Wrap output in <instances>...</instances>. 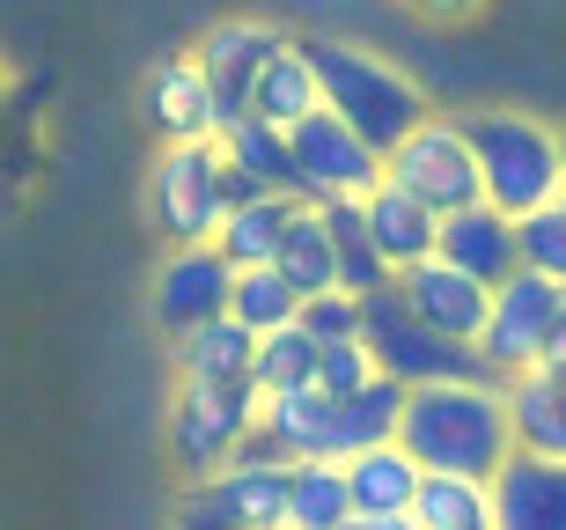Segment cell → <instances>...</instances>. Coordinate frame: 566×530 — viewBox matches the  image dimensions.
Segmentation results:
<instances>
[{
    "mask_svg": "<svg viewBox=\"0 0 566 530\" xmlns=\"http://www.w3.org/2000/svg\"><path fill=\"white\" fill-rule=\"evenodd\" d=\"M251 361H258V332L235 324L229 310L169 340V368L185 383H251Z\"/></svg>",
    "mask_w": 566,
    "mask_h": 530,
    "instance_id": "d6986e66",
    "label": "cell"
},
{
    "mask_svg": "<svg viewBox=\"0 0 566 530\" xmlns=\"http://www.w3.org/2000/svg\"><path fill=\"white\" fill-rule=\"evenodd\" d=\"M294 191H251V199H235L229 214H221V229H213V243H221V258L229 266H265V258L280 251V229L294 221Z\"/></svg>",
    "mask_w": 566,
    "mask_h": 530,
    "instance_id": "603a6c76",
    "label": "cell"
},
{
    "mask_svg": "<svg viewBox=\"0 0 566 530\" xmlns=\"http://www.w3.org/2000/svg\"><path fill=\"white\" fill-rule=\"evenodd\" d=\"M221 155H229L235 170L251 177V185H273V191H294V155H287V126H273V118H229L221 126ZM302 199V191H294Z\"/></svg>",
    "mask_w": 566,
    "mask_h": 530,
    "instance_id": "484cf974",
    "label": "cell"
},
{
    "mask_svg": "<svg viewBox=\"0 0 566 530\" xmlns=\"http://www.w3.org/2000/svg\"><path fill=\"white\" fill-rule=\"evenodd\" d=\"M537 368H566V288H559V310H552V332H545V354Z\"/></svg>",
    "mask_w": 566,
    "mask_h": 530,
    "instance_id": "836d02e7",
    "label": "cell"
},
{
    "mask_svg": "<svg viewBox=\"0 0 566 530\" xmlns=\"http://www.w3.org/2000/svg\"><path fill=\"white\" fill-rule=\"evenodd\" d=\"M441 258H457L463 273H479L485 288L493 280H507L523 258H515V214H501L493 199H471V207L441 214V236H434Z\"/></svg>",
    "mask_w": 566,
    "mask_h": 530,
    "instance_id": "e0dca14e",
    "label": "cell"
},
{
    "mask_svg": "<svg viewBox=\"0 0 566 530\" xmlns=\"http://www.w3.org/2000/svg\"><path fill=\"white\" fill-rule=\"evenodd\" d=\"M287 530H354V493L338 457H294L287 465Z\"/></svg>",
    "mask_w": 566,
    "mask_h": 530,
    "instance_id": "7402d4cb",
    "label": "cell"
},
{
    "mask_svg": "<svg viewBox=\"0 0 566 530\" xmlns=\"http://www.w3.org/2000/svg\"><path fill=\"white\" fill-rule=\"evenodd\" d=\"M287 38L280 22H258V15H229V22H213L207 38L191 44V60L207 66V82H213V104H221V126L229 118H243V104H251V74L265 66V52Z\"/></svg>",
    "mask_w": 566,
    "mask_h": 530,
    "instance_id": "9a60e30c",
    "label": "cell"
},
{
    "mask_svg": "<svg viewBox=\"0 0 566 530\" xmlns=\"http://www.w3.org/2000/svg\"><path fill=\"white\" fill-rule=\"evenodd\" d=\"M552 310H559V280L537 273V266H515L507 280H493V302H485V324H479V361L493 376H523L537 368L545 354V332H552Z\"/></svg>",
    "mask_w": 566,
    "mask_h": 530,
    "instance_id": "ba28073f",
    "label": "cell"
},
{
    "mask_svg": "<svg viewBox=\"0 0 566 530\" xmlns=\"http://www.w3.org/2000/svg\"><path fill=\"white\" fill-rule=\"evenodd\" d=\"M346 465V493H354V523L368 530H412V493H420V457L382 435V443H360L338 457Z\"/></svg>",
    "mask_w": 566,
    "mask_h": 530,
    "instance_id": "7c38bea8",
    "label": "cell"
},
{
    "mask_svg": "<svg viewBox=\"0 0 566 530\" xmlns=\"http://www.w3.org/2000/svg\"><path fill=\"white\" fill-rule=\"evenodd\" d=\"M376 376V354H368V340H316V391H332V398H346V391H360V383Z\"/></svg>",
    "mask_w": 566,
    "mask_h": 530,
    "instance_id": "4dcf8cb0",
    "label": "cell"
},
{
    "mask_svg": "<svg viewBox=\"0 0 566 530\" xmlns=\"http://www.w3.org/2000/svg\"><path fill=\"white\" fill-rule=\"evenodd\" d=\"M251 420H258V383H185L177 376L169 413H163V449L185 479H207L213 465H229L243 449Z\"/></svg>",
    "mask_w": 566,
    "mask_h": 530,
    "instance_id": "5b68a950",
    "label": "cell"
},
{
    "mask_svg": "<svg viewBox=\"0 0 566 530\" xmlns=\"http://www.w3.org/2000/svg\"><path fill=\"white\" fill-rule=\"evenodd\" d=\"M559 155H566V126H559ZM559 199H566V191H559Z\"/></svg>",
    "mask_w": 566,
    "mask_h": 530,
    "instance_id": "e575fe53",
    "label": "cell"
},
{
    "mask_svg": "<svg viewBox=\"0 0 566 530\" xmlns=\"http://www.w3.org/2000/svg\"><path fill=\"white\" fill-rule=\"evenodd\" d=\"M360 214H368V236H376V251H382L390 273L420 266V258L434 251V236H441V214L427 207V199H412L405 185H390V177H376V185L360 191Z\"/></svg>",
    "mask_w": 566,
    "mask_h": 530,
    "instance_id": "ac0fdd59",
    "label": "cell"
},
{
    "mask_svg": "<svg viewBox=\"0 0 566 530\" xmlns=\"http://www.w3.org/2000/svg\"><path fill=\"white\" fill-rule=\"evenodd\" d=\"M273 266L287 273L294 295H316V288H338V251H332V221H324V207L316 199H302L294 207V221L280 229V251Z\"/></svg>",
    "mask_w": 566,
    "mask_h": 530,
    "instance_id": "d4e9b609",
    "label": "cell"
},
{
    "mask_svg": "<svg viewBox=\"0 0 566 530\" xmlns=\"http://www.w3.org/2000/svg\"><path fill=\"white\" fill-rule=\"evenodd\" d=\"M493 523L501 530H566V457L552 449H507L493 471Z\"/></svg>",
    "mask_w": 566,
    "mask_h": 530,
    "instance_id": "5bb4252c",
    "label": "cell"
},
{
    "mask_svg": "<svg viewBox=\"0 0 566 530\" xmlns=\"http://www.w3.org/2000/svg\"><path fill=\"white\" fill-rule=\"evenodd\" d=\"M251 383H258V398H265V391H302V383H316V332H310V324L294 318V324L258 332Z\"/></svg>",
    "mask_w": 566,
    "mask_h": 530,
    "instance_id": "f1b7e54d",
    "label": "cell"
},
{
    "mask_svg": "<svg viewBox=\"0 0 566 530\" xmlns=\"http://www.w3.org/2000/svg\"><path fill=\"white\" fill-rule=\"evenodd\" d=\"M177 516L207 523V530H287V465H273V457H229L207 479H191Z\"/></svg>",
    "mask_w": 566,
    "mask_h": 530,
    "instance_id": "9c48e42d",
    "label": "cell"
},
{
    "mask_svg": "<svg viewBox=\"0 0 566 530\" xmlns=\"http://www.w3.org/2000/svg\"><path fill=\"white\" fill-rule=\"evenodd\" d=\"M302 52H310L316 66V89H324V104L346 118V126L368 141V148H390V141H405V133L427 118V89L405 74V66H390L382 52H368V44H346V38H302Z\"/></svg>",
    "mask_w": 566,
    "mask_h": 530,
    "instance_id": "7a4b0ae2",
    "label": "cell"
},
{
    "mask_svg": "<svg viewBox=\"0 0 566 530\" xmlns=\"http://www.w3.org/2000/svg\"><path fill=\"white\" fill-rule=\"evenodd\" d=\"M251 191H273V185H251L221 155V133L213 141H163L155 170H147V221L163 243H207L221 229V214Z\"/></svg>",
    "mask_w": 566,
    "mask_h": 530,
    "instance_id": "3957f363",
    "label": "cell"
},
{
    "mask_svg": "<svg viewBox=\"0 0 566 530\" xmlns=\"http://www.w3.org/2000/svg\"><path fill=\"white\" fill-rule=\"evenodd\" d=\"M398 280V295L420 310L427 324H434L441 340H479V324H485V302H493V288H485L479 273H463L457 258H441V251H427L420 266H405V273H390Z\"/></svg>",
    "mask_w": 566,
    "mask_h": 530,
    "instance_id": "4fadbf2b",
    "label": "cell"
},
{
    "mask_svg": "<svg viewBox=\"0 0 566 530\" xmlns=\"http://www.w3.org/2000/svg\"><path fill=\"white\" fill-rule=\"evenodd\" d=\"M324 104V89H316V66L310 52H302V38H280L273 52H265V66L251 74V118H273V126H294L302 111Z\"/></svg>",
    "mask_w": 566,
    "mask_h": 530,
    "instance_id": "44dd1931",
    "label": "cell"
},
{
    "mask_svg": "<svg viewBox=\"0 0 566 530\" xmlns=\"http://www.w3.org/2000/svg\"><path fill=\"white\" fill-rule=\"evenodd\" d=\"M140 111H147V126L163 133V141H213V133H221L213 82H207V66L191 60V52L185 60H163L155 74H147Z\"/></svg>",
    "mask_w": 566,
    "mask_h": 530,
    "instance_id": "2e32d148",
    "label": "cell"
},
{
    "mask_svg": "<svg viewBox=\"0 0 566 530\" xmlns=\"http://www.w3.org/2000/svg\"><path fill=\"white\" fill-rule=\"evenodd\" d=\"M507 405H515V443L566 457V368H523V376H507Z\"/></svg>",
    "mask_w": 566,
    "mask_h": 530,
    "instance_id": "cb8c5ba5",
    "label": "cell"
},
{
    "mask_svg": "<svg viewBox=\"0 0 566 530\" xmlns=\"http://www.w3.org/2000/svg\"><path fill=\"white\" fill-rule=\"evenodd\" d=\"M360 340H368V354H376L382 376H398V383L471 376V368H485L479 346L441 340L434 324H427L420 310L398 295V280H382V288H368V295H360Z\"/></svg>",
    "mask_w": 566,
    "mask_h": 530,
    "instance_id": "8992f818",
    "label": "cell"
},
{
    "mask_svg": "<svg viewBox=\"0 0 566 530\" xmlns=\"http://www.w3.org/2000/svg\"><path fill=\"white\" fill-rule=\"evenodd\" d=\"M316 207H324V221H332L338 288H354V295H368V288H382V280H390V266H382L376 236H368V214H360V191H346V199H316Z\"/></svg>",
    "mask_w": 566,
    "mask_h": 530,
    "instance_id": "4316f807",
    "label": "cell"
},
{
    "mask_svg": "<svg viewBox=\"0 0 566 530\" xmlns=\"http://www.w3.org/2000/svg\"><path fill=\"white\" fill-rule=\"evenodd\" d=\"M398 443L412 449L420 465L493 479V471L507 465V449H515V405H507V383L493 376V368L405 383Z\"/></svg>",
    "mask_w": 566,
    "mask_h": 530,
    "instance_id": "6da1fadb",
    "label": "cell"
},
{
    "mask_svg": "<svg viewBox=\"0 0 566 530\" xmlns=\"http://www.w3.org/2000/svg\"><path fill=\"white\" fill-rule=\"evenodd\" d=\"M471 148H479V177L485 199L501 214H537L566 191V155H559V126H545L537 111H471L463 118Z\"/></svg>",
    "mask_w": 566,
    "mask_h": 530,
    "instance_id": "277c9868",
    "label": "cell"
},
{
    "mask_svg": "<svg viewBox=\"0 0 566 530\" xmlns=\"http://www.w3.org/2000/svg\"><path fill=\"white\" fill-rule=\"evenodd\" d=\"M229 280L235 266L221 258V243H169L163 273H155V288H147V310H155V324H163L169 340L177 332H191V324H207L229 310Z\"/></svg>",
    "mask_w": 566,
    "mask_h": 530,
    "instance_id": "8fae6325",
    "label": "cell"
},
{
    "mask_svg": "<svg viewBox=\"0 0 566 530\" xmlns=\"http://www.w3.org/2000/svg\"><path fill=\"white\" fill-rule=\"evenodd\" d=\"M515 258L566 288V199H552L537 214H515Z\"/></svg>",
    "mask_w": 566,
    "mask_h": 530,
    "instance_id": "f546056e",
    "label": "cell"
},
{
    "mask_svg": "<svg viewBox=\"0 0 566 530\" xmlns=\"http://www.w3.org/2000/svg\"><path fill=\"white\" fill-rule=\"evenodd\" d=\"M229 318L251 324V332H273V324H294V318H302V295L287 288V273H280L273 258H265V266H235V280H229Z\"/></svg>",
    "mask_w": 566,
    "mask_h": 530,
    "instance_id": "83f0119b",
    "label": "cell"
},
{
    "mask_svg": "<svg viewBox=\"0 0 566 530\" xmlns=\"http://www.w3.org/2000/svg\"><path fill=\"white\" fill-rule=\"evenodd\" d=\"M382 177L405 185L412 199H427L434 214H457V207H471V199H485L479 148H471L463 118H441V111H427L405 141L382 148Z\"/></svg>",
    "mask_w": 566,
    "mask_h": 530,
    "instance_id": "52a82bcc",
    "label": "cell"
},
{
    "mask_svg": "<svg viewBox=\"0 0 566 530\" xmlns=\"http://www.w3.org/2000/svg\"><path fill=\"white\" fill-rule=\"evenodd\" d=\"M287 155H294V191H302V199H346V191H368L382 177V155L368 148L332 104H316V111L294 118Z\"/></svg>",
    "mask_w": 566,
    "mask_h": 530,
    "instance_id": "30bf717a",
    "label": "cell"
},
{
    "mask_svg": "<svg viewBox=\"0 0 566 530\" xmlns=\"http://www.w3.org/2000/svg\"><path fill=\"white\" fill-rule=\"evenodd\" d=\"M302 324H310L316 340H354L360 332V295L354 288H316V295H302Z\"/></svg>",
    "mask_w": 566,
    "mask_h": 530,
    "instance_id": "1f68e13d",
    "label": "cell"
},
{
    "mask_svg": "<svg viewBox=\"0 0 566 530\" xmlns=\"http://www.w3.org/2000/svg\"><path fill=\"white\" fill-rule=\"evenodd\" d=\"M412 530H501V523H493V479H479V471L420 465Z\"/></svg>",
    "mask_w": 566,
    "mask_h": 530,
    "instance_id": "ffe728a7",
    "label": "cell"
},
{
    "mask_svg": "<svg viewBox=\"0 0 566 530\" xmlns=\"http://www.w3.org/2000/svg\"><path fill=\"white\" fill-rule=\"evenodd\" d=\"M398 8H412L420 22H471L485 0H398Z\"/></svg>",
    "mask_w": 566,
    "mask_h": 530,
    "instance_id": "d6a6232c",
    "label": "cell"
}]
</instances>
